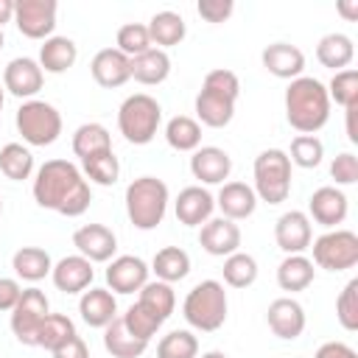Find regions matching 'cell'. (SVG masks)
Segmentation results:
<instances>
[{"mask_svg":"<svg viewBox=\"0 0 358 358\" xmlns=\"http://www.w3.org/2000/svg\"><path fill=\"white\" fill-rule=\"evenodd\" d=\"M241 95V81L232 70H210L204 76L201 92L196 95V115L210 129H224L235 115V101Z\"/></svg>","mask_w":358,"mask_h":358,"instance_id":"obj_3","label":"cell"},{"mask_svg":"<svg viewBox=\"0 0 358 358\" xmlns=\"http://www.w3.org/2000/svg\"><path fill=\"white\" fill-rule=\"evenodd\" d=\"M260 59H263V67H266L271 76H277V78L294 81V78H299L302 70H305V53H302L296 45H288V42H274V45H268V48L260 53Z\"/></svg>","mask_w":358,"mask_h":358,"instance_id":"obj_23","label":"cell"},{"mask_svg":"<svg viewBox=\"0 0 358 358\" xmlns=\"http://www.w3.org/2000/svg\"><path fill=\"white\" fill-rule=\"evenodd\" d=\"M48 313H50V302L45 291L22 288V296L11 310V333L17 336V341L25 347H36V333L48 319Z\"/></svg>","mask_w":358,"mask_h":358,"instance_id":"obj_10","label":"cell"},{"mask_svg":"<svg viewBox=\"0 0 358 358\" xmlns=\"http://www.w3.org/2000/svg\"><path fill=\"white\" fill-rule=\"evenodd\" d=\"M53 358H90V350H87L84 338L76 333L73 338H67L62 347L53 350Z\"/></svg>","mask_w":358,"mask_h":358,"instance_id":"obj_50","label":"cell"},{"mask_svg":"<svg viewBox=\"0 0 358 358\" xmlns=\"http://www.w3.org/2000/svg\"><path fill=\"white\" fill-rule=\"evenodd\" d=\"M117 50L129 59L151 50V36H148V28L143 22H126L120 31H117Z\"/></svg>","mask_w":358,"mask_h":358,"instance_id":"obj_43","label":"cell"},{"mask_svg":"<svg viewBox=\"0 0 358 358\" xmlns=\"http://www.w3.org/2000/svg\"><path fill=\"white\" fill-rule=\"evenodd\" d=\"M120 319H123V324L129 327V333L137 336V338H143V341H151V336H157L159 327L165 324L157 313H151V310H148L145 305H140V302H134Z\"/></svg>","mask_w":358,"mask_h":358,"instance_id":"obj_42","label":"cell"},{"mask_svg":"<svg viewBox=\"0 0 358 358\" xmlns=\"http://www.w3.org/2000/svg\"><path fill=\"white\" fill-rule=\"evenodd\" d=\"M162 123V106L157 103V98H151L148 92H134L129 95L120 109H117V129L120 134L134 143V145H145L157 137V129Z\"/></svg>","mask_w":358,"mask_h":358,"instance_id":"obj_6","label":"cell"},{"mask_svg":"<svg viewBox=\"0 0 358 358\" xmlns=\"http://www.w3.org/2000/svg\"><path fill=\"white\" fill-rule=\"evenodd\" d=\"M168 76H171V56L159 48H151V50L131 59V78L145 84V87L162 84Z\"/></svg>","mask_w":358,"mask_h":358,"instance_id":"obj_28","label":"cell"},{"mask_svg":"<svg viewBox=\"0 0 358 358\" xmlns=\"http://www.w3.org/2000/svg\"><path fill=\"white\" fill-rule=\"evenodd\" d=\"M137 294H140V296H137V302H140V305H145L151 313H157L162 322H165V319L173 313V308H176V294H173L171 282L154 280V282H145Z\"/></svg>","mask_w":358,"mask_h":358,"instance_id":"obj_36","label":"cell"},{"mask_svg":"<svg viewBox=\"0 0 358 358\" xmlns=\"http://www.w3.org/2000/svg\"><path fill=\"white\" fill-rule=\"evenodd\" d=\"M224 282L229 288H249L257 280V260L246 252H235L224 257Z\"/></svg>","mask_w":358,"mask_h":358,"instance_id":"obj_39","label":"cell"},{"mask_svg":"<svg viewBox=\"0 0 358 358\" xmlns=\"http://www.w3.org/2000/svg\"><path fill=\"white\" fill-rule=\"evenodd\" d=\"M336 319L344 330H358V280H350L336 299Z\"/></svg>","mask_w":358,"mask_h":358,"instance_id":"obj_46","label":"cell"},{"mask_svg":"<svg viewBox=\"0 0 358 358\" xmlns=\"http://www.w3.org/2000/svg\"><path fill=\"white\" fill-rule=\"evenodd\" d=\"M145 28H148L151 45H157L159 50L179 45V42L185 39V34H187L185 20H182V14H176V11H157V14L148 20Z\"/></svg>","mask_w":358,"mask_h":358,"instance_id":"obj_31","label":"cell"},{"mask_svg":"<svg viewBox=\"0 0 358 358\" xmlns=\"http://www.w3.org/2000/svg\"><path fill=\"white\" fill-rule=\"evenodd\" d=\"M22 296V285L14 277H0V310H14V305Z\"/></svg>","mask_w":358,"mask_h":358,"instance_id":"obj_49","label":"cell"},{"mask_svg":"<svg viewBox=\"0 0 358 358\" xmlns=\"http://www.w3.org/2000/svg\"><path fill=\"white\" fill-rule=\"evenodd\" d=\"M313 358H358V352L344 341H324Z\"/></svg>","mask_w":358,"mask_h":358,"instance_id":"obj_51","label":"cell"},{"mask_svg":"<svg viewBox=\"0 0 358 358\" xmlns=\"http://www.w3.org/2000/svg\"><path fill=\"white\" fill-rule=\"evenodd\" d=\"M56 0H17L14 3V22L22 36L28 39H50L56 28Z\"/></svg>","mask_w":358,"mask_h":358,"instance_id":"obj_11","label":"cell"},{"mask_svg":"<svg viewBox=\"0 0 358 358\" xmlns=\"http://www.w3.org/2000/svg\"><path fill=\"white\" fill-rule=\"evenodd\" d=\"M347 210H350V201L344 196V190L333 187V185H324L319 190H313V196L308 199V213L316 224L322 227H336L347 218Z\"/></svg>","mask_w":358,"mask_h":358,"instance_id":"obj_22","label":"cell"},{"mask_svg":"<svg viewBox=\"0 0 358 358\" xmlns=\"http://www.w3.org/2000/svg\"><path fill=\"white\" fill-rule=\"evenodd\" d=\"M11 268H14V274H17L20 280H25V282H39V280H45V277L50 274L53 260H50V255H48L42 246H22V249L14 252Z\"/></svg>","mask_w":358,"mask_h":358,"instance_id":"obj_29","label":"cell"},{"mask_svg":"<svg viewBox=\"0 0 358 358\" xmlns=\"http://www.w3.org/2000/svg\"><path fill=\"white\" fill-rule=\"evenodd\" d=\"M327 98L336 101L338 106H355L358 103V73L355 70H338L333 78H330V87H327Z\"/></svg>","mask_w":358,"mask_h":358,"instance_id":"obj_44","label":"cell"},{"mask_svg":"<svg viewBox=\"0 0 358 358\" xmlns=\"http://www.w3.org/2000/svg\"><path fill=\"white\" fill-rule=\"evenodd\" d=\"M14 123H17V131L22 134V140L28 145H36V148H45V145L56 143L59 134H62L59 109L48 101H36V98L22 101V106L17 109Z\"/></svg>","mask_w":358,"mask_h":358,"instance_id":"obj_8","label":"cell"},{"mask_svg":"<svg viewBox=\"0 0 358 358\" xmlns=\"http://www.w3.org/2000/svg\"><path fill=\"white\" fill-rule=\"evenodd\" d=\"M14 20V0H0V28L3 22H11Z\"/></svg>","mask_w":358,"mask_h":358,"instance_id":"obj_53","label":"cell"},{"mask_svg":"<svg viewBox=\"0 0 358 358\" xmlns=\"http://www.w3.org/2000/svg\"><path fill=\"white\" fill-rule=\"evenodd\" d=\"M42 81H45V73H42L39 62H34L28 56L11 59L3 70V90H8L17 98H25V101H31L42 90Z\"/></svg>","mask_w":358,"mask_h":358,"instance_id":"obj_14","label":"cell"},{"mask_svg":"<svg viewBox=\"0 0 358 358\" xmlns=\"http://www.w3.org/2000/svg\"><path fill=\"white\" fill-rule=\"evenodd\" d=\"M322 157H324V145H322V140L316 134H299V137H294L291 157H288L294 165H299V168H316L322 162Z\"/></svg>","mask_w":358,"mask_h":358,"instance_id":"obj_45","label":"cell"},{"mask_svg":"<svg viewBox=\"0 0 358 358\" xmlns=\"http://www.w3.org/2000/svg\"><path fill=\"white\" fill-rule=\"evenodd\" d=\"M196 11H199V17L207 20V22H224V20H229V14L235 11V3H232V0H199Z\"/></svg>","mask_w":358,"mask_h":358,"instance_id":"obj_48","label":"cell"},{"mask_svg":"<svg viewBox=\"0 0 358 358\" xmlns=\"http://www.w3.org/2000/svg\"><path fill=\"white\" fill-rule=\"evenodd\" d=\"M50 277H53V285L64 294H84L90 285H92V277H95V268L87 257L81 255H67L62 257L53 268H50Z\"/></svg>","mask_w":358,"mask_h":358,"instance_id":"obj_21","label":"cell"},{"mask_svg":"<svg viewBox=\"0 0 358 358\" xmlns=\"http://www.w3.org/2000/svg\"><path fill=\"white\" fill-rule=\"evenodd\" d=\"M81 165H84V176H87L90 182L101 185V187L115 185V182H117V176H120V162H117L115 151L92 154V157L81 159Z\"/></svg>","mask_w":358,"mask_h":358,"instance_id":"obj_40","label":"cell"},{"mask_svg":"<svg viewBox=\"0 0 358 358\" xmlns=\"http://www.w3.org/2000/svg\"><path fill=\"white\" fill-rule=\"evenodd\" d=\"M78 313L90 327H106L117 316V299L109 288H90L78 299Z\"/></svg>","mask_w":358,"mask_h":358,"instance_id":"obj_25","label":"cell"},{"mask_svg":"<svg viewBox=\"0 0 358 358\" xmlns=\"http://www.w3.org/2000/svg\"><path fill=\"white\" fill-rule=\"evenodd\" d=\"M0 215H3V199H0Z\"/></svg>","mask_w":358,"mask_h":358,"instance_id":"obj_57","label":"cell"},{"mask_svg":"<svg viewBox=\"0 0 358 358\" xmlns=\"http://www.w3.org/2000/svg\"><path fill=\"white\" fill-rule=\"evenodd\" d=\"M73 336H76V324H73L70 316H64V313H48V319L42 322V327L36 333V347L53 352L56 347H62Z\"/></svg>","mask_w":358,"mask_h":358,"instance_id":"obj_38","label":"cell"},{"mask_svg":"<svg viewBox=\"0 0 358 358\" xmlns=\"http://www.w3.org/2000/svg\"><path fill=\"white\" fill-rule=\"evenodd\" d=\"M313 263L305 255H285V260L277 266V285L282 291H305L313 282Z\"/></svg>","mask_w":358,"mask_h":358,"instance_id":"obj_33","label":"cell"},{"mask_svg":"<svg viewBox=\"0 0 358 358\" xmlns=\"http://www.w3.org/2000/svg\"><path fill=\"white\" fill-rule=\"evenodd\" d=\"M0 171L11 182H22L34 173V154L22 143H8L0 148Z\"/></svg>","mask_w":358,"mask_h":358,"instance_id":"obj_37","label":"cell"},{"mask_svg":"<svg viewBox=\"0 0 358 358\" xmlns=\"http://www.w3.org/2000/svg\"><path fill=\"white\" fill-rule=\"evenodd\" d=\"M201 358H229V355H224L221 350H210V352H204Z\"/></svg>","mask_w":358,"mask_h":358,"instance_id":"obj_54","label":"cell"},{"mask_svg":"<svg viewBox=\"0 0 358 358\" xmlns=\"http://www.w3.org/2000/svg\"><path fill=\"white\" fill-rule=\"evenodd\" d=\"M173 210H176V221L179 224H185V227H201L204 221L213 218L215 199L201 185H190V187L179 190V196L173 201Z\"/></svg>","mask_w":358,"mask_h":358,"instance_id":"obj_20","label":"cell"},{"mask_svg":"<svg viewBox=\"0 0 358 358\" xmlns=\"http://www.w3.org/2000/svg\"><path fill=\"white\" fill-rule=\"evenodd\" d=\"M73 246L90 263H106V260H112V255L117 249V238L103 224H84L73 232Z\"/></svg>","mask_w":358,"mask_h":358,"instance_id":"obj_15","label":"cell"},{"mask_svg":"<svg viewBox=\"0 0 358 358\" xmlns=\"http://www.w3.org/2000/svg\"><path fill=\"white\" fill-rule=\"evenodd\" d=\"M232 171V157L218 145H199L190 157V173L204 185H224Z\"/></svg>","mask_w":358,"mask_h":358,"instance_id":"obj_19","label":"cell"},{"mask_svg":"<svg viewBox=\"0 0 358 358\" xmlns=\"http://www.w3.org/2000/svg\"><path fill=\"white\" fill-rule=\"evenodd\" d=\"M274 241L285 255H302L305 249H310V241H313L310 218L302 210L282 213L274 224Z\"/></svg>","mask_w":358,"mask_h":358,"instance_id":"obj_12","label":"cell"},{"mask_svg":"<svg viewBox=\"0 0 358 358\" xmlns=\"http://www.w3.org/2000/svg\"><path fill=\"white\" fill-rule=\"evenodd\" d=\"M90 73H92L95 84H101L103 90H115L131 78V59L123 56L117 48H103L92 56Z\"/></svg>","mask_w":358,"mask_h":358,"instance_id":"obj_17","label":"cell"},{"mask_svg":"<svg viewBox=\"0 0 358 358\" xmlns=\"http://www.w3.org/2000/svg\"><path fill=\"white\" fill-rule=\"evenodd\" d=\"M330 176L336 179V185H355L358 182V159L352 151L338 154L330 162Z\"/></svg>","mask_w":358,"mask_h":358,"instance_id":"obj_47","label":"cell"},{"mask_svg":"<svg viewBox=\"0 0 358 358\" xmlns=\"http://www.w3.org/2000/svg\"><path fill=\"white\" fill-rule=\"evenodd\" d=\"M215 207L221 210L224 218L229 221H243L255 213L257 207V196L246 182H224L215 199Z\"/></svg>","mask_w":358,"mask_h":358,"instance_id":"obj_24","label":"cell"},{"mask_svg":"<svg viewBox=\"0 0 358 358\" xmlns=\"http://www.w3.org/2000/svg\"><path fill=\"white\" fill-rule=\"evenodd\" d=\"M34 199L45 210H53L59 215L76 218V215L87 213V207L92 201V193H90V182L84 179V173L73 162L48 159L36 171Z\"/></svg>","mask_w":358,"mask_h":358,"instance_id":"obj_1","label":"cell"},{"mask_svg":"<svg viewBox=\"0 0 358 358\" xmlns=\"http://www.w3.org/2000/svg\"><path fill=\"white\" fill-rule=\"evenodd\" d=\"M168 185L157 176H140L134 182H129L126 187V215L129 221L148 232L154 227L162 224L165 210H168Z\"/></svg>","mask_w":358,"mask_h":358,"instance_id":"obj_4","label":"cell"},{"mask_svg":"<svg viewBox=\"0 0 358 358\" xmlns=\"http://www.w3.org/2000/svg\"><path fill=\"white\" fill-rule=\"evenodd\" d=\"M285 117L299 134H316L330 117L327 87L310 76L294 78L285 90Z\"/></svg>","mask_w":358,"mask_h":358,"instance_id":"obj_2","label":"cell"},{"mask_svg":"<svg viewBox=\"0 0 358 358\" xmlns=\"http://www.w3.org/2000/svg\"><path fill=\"white\" fill-rule=\"evenodd\" d=\"M255 196L266 204H282L291 193V159L282 148H266L255 157Z\"/></svg>","mask_w":358,"mask_h":358,"instance_id":"obj_7","label":"cell"},{"mask_svg":"<svg viewBox=\"0 0 358 358\" xmlns=\"http://www.w3.org/2000/svg\"><path fill=\"white\" fill-rule=\"evenodd\" d=\"M199 243L207 255L213 257H229L235 252H241V227L229 218H210L201 224L199 232Z\"/></svg>","mask_w":358,"mask_h":358,"instance_id":"obj_13","label":"cell"},{"mask_svg":"<svg viewBox=\"0 0 358 358\" xmlns=\"http://www.w3.org/2000/svg\"><path fill=\"white\" fill-rule=\"evenodd\" d=\"M313 246V260L319 268L327 271H344L358 263V235L352 229H330L310 241Z\"/></svg>","mask_w":358,"mask_h":358,"instance_id":"obj_9","label":"cell"},{"mask_svg":"<svg viewBox=\"0 0 358 358\" xmlns=\"http://www.w3.org/2000/svg\"><path fill=\"white\" fill-rule=\"evenodd\" d=\"M101 151H112V137L106 131V126L101 123H81L73 134V154L78 159H87L92 154H101Z\"/></svg>","mask_w":358,"mask_h":358,"instance_id":"obj_34","label":"cell"},{"mask_svg":"<svg viewBox=\"0 0 358 358\" xmlns=\"http://www.w3.org/2000/svg\"><path fill=\"white\" fill-rule=\"evenodd\" d=\"M3 42H6V36H3V28H0V50H3Z\"/></svg>","mask_w":358,"mask_h":358,"instance_id":"obj_56","label":"cell"},{"mask_svg":"<svg viewBox=\"0 0 358 358\" xmlns=\"http://www.w3.org/2000/svg\"><path fill=\"white\" fill-rule=\"evenodd\" d=\"M151 271L157 274V280L162 282H179L190 274V255L179 246H165L154 255L151 260Z\"/></svg>","mask_w":358,"mask_h":358,"instance_id":"obj_32","label":"cell"},{"mask_svg":"<svg viewBox=\"0 0 358 358\" xmlns=\"http://www.w3.org/2000/svg\"><path fill=\"white\" fill-rule=\"evenodd\" d=\"M316 59L324 67L336 70V73L338 70H347L352 64V59H355V45H352V39L347 34H338V31L336 34H327L316 45Z\"/></svg>","mask_w":358,"mask_h":358,"instance_id":"obj_30","label":"cell"},{"mask_svg":"<svg viewBox=\"0 0 358 358\" xmlns=\"http://www.w3.org/2000/svg\"><path fill=\"white\" fill-rule=\"evenodd\" d=\"M76 59H78V48H76V42L70 36H50L39 48V67H42V73L59 76V73L70 70L76 64Z\"/></svg>","mask_w":358,"mask_h":358,"instance_id":"obj_26","label":"cell"},{"mask_svg":"<svg viewBox=\"0 0 358 358\" xmlns=\"http://www.w3.org/2000/svg\"><path fill=\"white\" fill-rule=\"evenodd\" d=\"M3 103H6V90H3V84H0V112H3Z\"/></svg>","mask_w":358,"mask_h":358,"instance_id":"obj_55","label":"cell"},{"mask_svg":"<svg viewBox=\"0 0 358 358\" xmlns=\"http://www.w3.org/2000/svg\"><path fill=\"white\" fill-rule=\"evenodd\" d=\"M157 358H199V338L190 330H171L159 338Z\"/></svg>","mask_w":358,"mask_h":358,"instance_id":"obj_41","label":"cell"},{"mask_svg":"<svg viewBox=\"0 0 358 358\" xmlns=\"http://www.w3.org/2000/svg\"><path fill=\"white\" fill-rule=\"evenodd\" d=\"M165 140L173 151H196L201 145V126L187 115H176L165 126Z\"/></svg>","mask_w":358,"mask_h":358,"instance_id":"obj_35","label":"cell"},{"mask_svg":"<svg viewBox=\"0 0 358 358\" xmlns=\"http://www.w3.org/2000/svg\"><path fill=\"white\" fill-rule=\"evenodd\" d=\"M103 347L112 358H140L148 350V341L137 338L129 333V327L123 324L120 316H115L106 327H103Z\"/></svg>","mask_w":358,"mask_h":358,"instance_id":"obj_27","label":"cell"},{"mask_svg":"<svg viewBox=\"0 0 358 358\" xmlns=\"http://www.w3.org/2000/svg\"><path fill=\"white\" fill-rule=\"evenodd\" d=\"M182 316L190 327L201 333H215L227 322V291L218 280H201L196 282L185 302H182Z\"/></svg>","mask_w":358,"mask_h":358,"instance_id":"obj_5","label":"cell"},{"mask_svg":"<svg viewBox=\"0 0 358 358\" xmlns=\"http://www.w3.org/2000/svg\"><path fill=\"white\" fill-rule=\"evenodd\" d=\"M338 14H344L347 20H358V0H344V3H338Z\"/></svg>","mask_w":358,"mask_h":358,"instance_id":"obj_52","label":"cell"},{"mask_svg":"<svg viewBox=\"0 0 358 358\" xmlns=\"http://www.w3.org/2000/svg\"><path fill=\"white\" fill-rule=\"evenodd\" d=\"M148 266L137 255H120L106 266V285L115 294H134L148 282Z\"/></svg>","mask_w":358,"mask_h":358,"instance_id":"obj_16","label":"cell"},{"mask_svg":"<svg viewBox=\"0 0 358 358\" xmlns=\"http://www.w3.org/2000/svg\"><path fill=\"white\" fill-rule=\"evenodd\" d=\"M266 322H268V327H271V333L277 338L294 341L305 330V308L296 299H291V296H280V299H274L268 305Z\"/></svg>","mask_w":358,"mask_h":358,"instance_id":"obj_18","label":"cell"}]
</instances>
